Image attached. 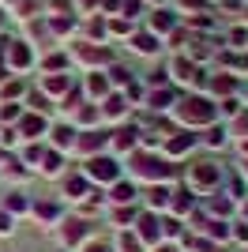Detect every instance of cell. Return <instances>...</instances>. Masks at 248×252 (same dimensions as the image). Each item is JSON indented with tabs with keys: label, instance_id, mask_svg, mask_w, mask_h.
<instances>
[{
	"label": "cell",
	"instance_id": "6da1fadb",
	"mask_svg": "<svg viewBox=\"0 0 248 252\" xmlns=\"http://www.w3.org/2000/svg\"><path fill=\"white\" fill-rule=\"evenodd\" d=\"M173 117H177L185 128H211V125L218 121V102H211V98H203V94L177 98Z\"/></svg>",
	"mask_w": 248,
	"mask_h": 252
},
{
	"label": "cell",
	"instance_id": "7a4b0ae2",
	"mask_svg": "<svg viewBox=\"0 0 248 252\" xmlns=\"http://www.w3.org/2000/svg\"><path fill=\"white\" fill-rule=\"evenodd\" d=\"M128 173H132V181H143V185H162V181L173 177V166L158 151H132Z\"/></svg>",
	"mask_w": 248,
	"mask_h": 252
},
{
	"label": "cell",
	"instance_id": "3957f363",
	"mask_svg": "<svg viewBox=\"0 0 248 252\" xmlns=\"http://www.w3.org/2000/svg\"><path fill=\"white\" fill-rule=\"evenodd\" d=\"M222 181H226V173H222V166L218 162H196V166H188L185 173V185L196 196H211V192L222 189Z\"/></svg>",
	"mask_w": 248,
	"mask_h": 252
},
{
	"label": "cell",
	"instance_id": "277c9868",
	"mask_svg": "<svg viewBox=\"0 0 248 252\" xmlns=\"http://www.w3.org/2000/svg\"><path fill=\"white\" fill-rule=\"evenodd\" d=\"M79 173L91 181V185H117V181L124 177V169H121V162H117V155H105V151H102V155H94V158H87Z\"/></svg>",
	"mask_w": 248,
	"mask_h": 252
},
{
	"label": "cell",
	"instance_id": "5b68a950",
	"mask_svg": "<svg viewBox=\"0 0 248 252\" xmlns=\"http://www.w3.org/2000/svg\"><path fill=\"white\" fill-rule=\"evenodd\" d=\"M135 237L147 245V249H155V245H162V219H158L155 211H143L139 219H135Z\"/></svg>",
	"mask_w": 248,
	"mask_h": 252
},
{
	"label": "cell",
	"instance_id": "8992f818",
	"mask_svg": "<svg viewBox=\"0 0 248 252\" xmlns=\"http://www.w3.org/2000/svg\"><path fill=\"white\" fill-rule=\"evenodd\" d=\"M64 200H34L31 203V215L38 219V226H61L64 222Z\"/></svg>",
	"mask_w": 248,
	"mask_h": 252
},
{
	"label": "cell",
	"instance_id": "52a82bcc",
	"mask_svg": "<svg viewBox=\"0 0 248 252\" xmlns=\"http://www.w3.org/2000/svg\"><path fill=\"white\" fill-rule=\"evenodd\" d=\"M105 147H109V132H102V128H87V132H79V136H75V147H72V151L94 158V155H102Z\"/></svg>",
	"mask_w": 248,
	"mask_h": 252
},
{
	"label": "cell",
	"instance_id": "ba28073f",
	"mask_svg": "<svg viewBox=\"0 0 248 252\" xmlns=\"http://www.w3.org/2000/svg\"><path fill=\"white\" fill-rule=\"evenodd\" d=\"M192 147H196V136H192L188 128H181V132H169V136L162 139V158H181V155H188Z\"/></svg>",
	"mask_w": 248,
	"mask_h": 252
},
{
	"label": "cell",
	"instance_id": "9c48e42d",
	"mask_svg": "<svg viewBox=\"0 0 248 252\" xmlns=\"http://www.w3.org/2000/svg\"><path fill=\"white\" fill-rule=\"evenodd\" d=\"M61 241L68 245V249L87 245V241H91V219H68V222H61Z\"/></svg>",
	"mask_w": 248,
	"mask_h": 252
},
{
	"label": "cell",
	"instance_id": "30bf717a",
	"mask_svg": "<svg viewBox=\"0 0 248 252\" xmlns=\"http://www.w3.org/2000/svg\"><path fill=\"white\" fill-rule=\"evenodd\" d=\"M15 132H19V139L38 143V139L49 132V121H45V113H38V109H34V113H23V117H19V128H15Z\"/></svg>",
	"mask_w": 248,
	"mask_h": 252
},
{
	"label": "cell",
	"instance_id": "8fae6325",
	"mask_svg": "<svg viewBox=\"0 0 248 252\" xmlns=\"http://www.w3.org/2000/svg\"><path fill=\"white\" fill-rule=\"evenodd\" d=\"M4 64L8 68H15V72H27L34 64V53L27 42H4Z\"/></svg>",
	"mask_w": 248,
	"mask_h": 252
},
{
	"label": "cell",
	"instance_id": "7c38bea8",
	"mask_svg": "<svg viewBox=\"0 0 248 252\" xmlns=\"http://www.w3.org/2000/svg\"><path fill=\"white\" fill-rule=\"evenodd\" d=\"M139 143V128L135 125H124L117 132H109V155H124V151H135Z\"/></svg>",
	"mask_w": 248,
	"mask_h": 252
},
{
	"label": "cell",
	"instance_id": "4fadbf2b",
	"mask_svg": "<svg viewBox=\"0 0 248 252\" xmlns=\"http://www.w3.org/2000/svg\"><path fill=\"white\" fill-rule=\"evenodd\" d=\"M192 207H196V192L188 189V185L173 189V196H169V215H173V219H185Z\"/></svg>",
	"mask_w": 248,
	"mask_h": 252
},
{
	"label": "cell",
	"instance_id": "5bb4252c",
	"mask_svg": "<svg viewBox=\"0 0 248 252\" xmlns=\"http://www.w3.org/2000/svg\"><path fill=\"white\" fill-rule=\"evenodd\" d=\"M64 196L72 203H83L87 196H94V185L83 177V173H72V177H64Z\"/></svg>",
	"mask_w": 248,
	"mask_h": 252
},
{
	"label": "cell",
	"instance_id": "9a60e30c",
	"mask_svg": "<svg viewBox=\"0 0 248 252\" xmlns=\"http://www.w3.org/2000/svg\"><path fill=\"white\" fill-rule=\"evenodd\" d=\"M49 136H53V151H64V155H68V151L75 147V136H79V132H75L72 121H64V125L49 128Z\"/></svg>",
	"mask_w": 248,
	"mask_h": 252
},
{
	"label": "cell",
	"instance_id": "2e32d148",
	"mask_svg": "<svg viewBox=\"0 0 248 252\" xmlns=\"http://www.w3.org/2000/svg\"><path fill=\"white\" fill-rule=\"evenodd\" d=\"M139 200V189H135V181H117V185H109V203H117V207H128V203Z\"/></svg>",
	"mask_w": 248,
	"mask_h": 252
},
{
	"label": "cell",
	"instance_id": "e0dca14e",
	"mask_svg": "<svg viewBox=\"0 0 248 252\" xmlns=\"http://www.w3.org/2000/svg\"><path fill=\"white\" fill-rule=\"evenodd\" d=\"M98 113H102L105 121H124V117H128V98L124 94H105Z\"/></svg>",
	"mask_w": 248,
	"mask_h": 252
},
{
	"label": "cell",
	"instance_id": "ac0fdd59",
	"mask_svg": "<svg viewBox=\"0 0 248 252\" xmlns=\"http://www.w3.org/2000/svg\"><path fill=\"white\" fill-rule=\"evenodd\" d=\"M229 226H233L229 219H203V226H199V230H203V237H211V241H229V237H233V230H229Z\"/></svg>",
	"mask_w": 248,
	"mask_h": 252
},
{
	"label": "cell",
	"instance_id": "d6986e66",
	"mask_svg": "<svg viewBox=\"0 0 248 252\" xmlns=\"http://www.w3.org/2000/svg\"><path fill=\"white\" fill-rule=\"evenodd\" d=\"M177 105V91H169V87H162V91H158V87H151V91H147V109H173Z\"/></svg>",
	"mask_w": 248,
	"mask_h": 252
},
{
	"label": "cell",
	"instance_id": "ffe728a7",
	"mask_svg": "<svg viewBox=\"0 0 248 252\" xmlns=\"http://www.w3.org/2000/svg\"><path fill=\"white\" fill-rule=\"evenodd\" d=\"M169 196H173V189H169L165 181L162 185H151V189H147V207L155 211V215L158 211H169Z\"/></svg>",
	"mask_w": 248,
	"mask_h": 252
},
{
	"label": "cell",
	"instance_id": "44dd1931",
	"mask_svg": "<svg viewBox=\"0 0 248 252\" xmlns=\"http://www.w3.org/2000/svg\"><path fill=\"white\" fill-rule=\"evenodd\" d=\"M41 177H61L64 173V151H45V158H41V166H38Z\"/></svg>",
	"mask_w": 248,
	"mask_h": 252
},
{
	"label": "cell",
	"instance_id": "7402d4cb",
	"mask_svg": "<svg viewBox=\"0 0 248 252\" xmlns=\"http://www.w3.org/2000/svg\"><path fill=\"white\" fill-rule=\"evenodd\" d=\"M41 91H45V94H68V91H72V75L68 72L45 75V79H41Z\"/></svg>",
	"mask_w": 248,
	"mask_h": 252
},
{
	"label": "cell",
	"instance_id": "603a6c76",
	"mask_svg": "<svg viewBox=\"0 0 248 252\" xmlns=\"http://www.w3.org/2000/svg\"><path fill=\"white\" fill-rule=\"evenodd\" d=\"M207 211H211L215 219H229V215H233V196H222V192H211V196H207Z\"/></svg>",
	"mask_w": 248,
	"mask_h": 252
},
{
	"label": "cell",
	"instance_id": "cb8c5ba5",
	"mask_svg": "<svg viewBox=\"0 0 248 252\" xmlns=\"http://www.w3.org/2000/svg\"><path fill=\"white\" fill-rule=\"evenodd\" d=\"M177 31V15L173 11H151V34H173Z\"/></svg>",
	"mask_w": 248,
	"mask_h": 252
},
{
	"label": "cell",
	"instance_id": "d4e9b609",
	"mask_svg": "<svg viewBox=\"0 0 248 252\" xmlns=\"http://www.w3.org/2000/svg\"><path fill=\"white\" fill-rule=\"evenodd\" d=\"M132 49L143 53V57H155V53L162 49V38H158V34H151V31H143V34H135V38H132Z\"/></svg>",
	"mask_w": 248,
	"mask_h": 252
},
{
	"label": "cell",
	"instance_id": "484cf974",
	"mask_svg": "<svg viewBox=\"0 0 248 252\" xmlns=\"http://www.w3.org/2000/svg\"><path fill=\"white\" fill-rule=\"evenodd\" d=\"M169 72H173V79H177V83H196L199 68H196V64H192V61H188V57H177Z\"/></svg>",
	"mask_w": 248,
	"mask_h": 252
},
{
	"label": "cell",
	"instance_id": "4316f807",
	"mask_svg": "<svg viewBox=\"0 0 248 252\" xmlns=\"http://www.w3.org/2000/svg\"><path fill=\"white\" fill-rule=\"evenodd\" d=\"M45 151H49V147H45L41 139H38V143H27V147H23V155H19V162H23L27 169H38L41 158H45Z\"/></svg>",
	"mask_w": 248,
	"mask_h": 252
},
{
	"label": "cell",
	"instance_id": "83f0119b",
	"mask_svg": "<svg viewBox=\"0 0 248 252\" xmlns=\"http://www.w3.org/2000/svg\"><path fill=\"white\" fill-rule=\"evenodd\" d=\"M117 252H147V245L135 237V230H117Z\"/></svg>",
	"mask_w": 248,
	"mask_h": 252
},
{
	"label": "cell",
	"instance_id": "f1b7e54d",
	"mask_svg": "<svg viewBox=\"0 0 248 252\" xmlns=\"http://www.w3.org/2000/svg\"><path fill=\"white\" fill-rule=\"evenodd\" d=\"M98 117H102V113H98V105H91V102H87V105H75V113H72V125L94 128V125H98Z\"/></svg>",
	"mask_w": 248,
	"mask_h": 252
},
{
	"label": "cell",
	"instance_id": "f546056e",
	"mask_svg": "<svg viewBox=\"0 0 248 252\" xmlns=\"http://www.w3.org/2000/svg\"><path fill=\"white\" fill-rule=\"evenodd\" d=\"M87 94H91V98H105V94H109V79H105L102 72H91V75H87Z\"/></svg>",
	"mask_w": 248,
	"mask_h": 252
},
{
	"label": "cell",
	"instance_id": "4dcf8cb0",
	"mask_svg": "<svg viewBox=\"0 0 248 252\" xmlns=\"http://www.w3.org/2000/svg\"><path fill=\"white\" fill-rule=\"evenodd\" d=\"M203 143H207V147H226V143H229V128L226 125H211V128H207V136H203Z\"/></svg>",
	"mask_w": 248,
	"mask_h": 252
},
{
	"label": "cell",
	"instance_id": "1f68e13d",
	"mask_svg": "<svg viewBox=\"0 0 248 252\" xmlns=\"http://www.w3.org/2000/svg\"><path fill=\"white\" fill-rule=\"evenodd\" d=\"M75 57H79L83 64H102V61H109V53H105L102 45H98V49H94V45H79V49H75Z\"/></svg>",
	"mask_w": 248,
	"mask_h": 252
},
{
	"label": "cell",
	"instance_id": "d6a6232c",
	"mask_svg": "<svg viewBox=\"0 0 248 252\" xmlns=\"http://www.w3.org/2000/svg\"><path fill=\"white\" fill-rule=\"evenodd\" d=\"M4 211H8V215H27V211H31V200H27L23 192H8V200H4Z\"/></svg>",
	"mask_w": 248,
	"mask_h": 252
},
{
	"label": "cell",
	"instance_id": "836d02e7",
	"mask_svg": "<svg viewBox=\"0 0 248 252\" xmlns=\"http://www.w3.org/2000/svg\"><path fill=\"white\" fill-rule=\"evenodd\" d=\"M135 219H139L135 203H128V207H117V211H113V222L121 226V230H124V226H135Z\"/></svg>",
	"mask_w": 248,
	"mask_h": 252
},
{
	"label": "cell",
	"instance_id": "e575fe53",
	"mask_svg": "<svg viewBox=\"0 0 248 252\" xmlns=\"http://www.w3.org/2000/svg\"><path fill=\"white\" fill-rule=\"evenodd\" d=\"M19 117H23L19 102H0V121H4V125H19Z\"/></svg>",
	"mask_w": 248,
	"mask_h": 252
},
{
	"label": "cell",
	"instance_id": "d590c367",
	"mask_svg": "<svg viewBox=\"0 0 248 252\" xmlns=\"http://www.w3.org/2000/svg\"><path fill=\"white\" fill-rule=\"evenodd\" d=\"M162 237H169V241H173V237H181V219L165 215V219H162Z\"/></svg>",
	"mask_w": 248,
	"mask_h": 252
},
{
	"label": "cell",
	"instance_id": "8d00e7d4",
	"mask_svg": "<svg viewBox=\"0 0 248 252\" xmlns=\"http://www.w3.org/2000/svg\"><path fill=\"white\" fill-rule=\"evenodd\" d=\"M109 34H113V38H121V34H132V19H124V15H117V19L109 23Z\"/></svg>",
	"mask_w": 248,
	"mask_h": 252
},
{
	"label": "cell",
	"instance_id": "74e56055",
	"mask_svg": "<svg viewBox=\"0 0 248 252\" xmlns=\"http://www.w3.org/2000/svg\"><path fill=\"white\" fill-rule=\"evenodd\" d=\"M64 64H68V57H64V53H53V57H45V72H61V68H64Z\"/></svg>",
	"mask_w": 248,
	"mask_h": 252
},
{
	"label": "cell",
	"instance_id": "f35d334b",
	"mask_svg": "<svg viewBox=\"0 0 248 252\" xmlns=\"http://www.w3.org/2000/svg\"><path fill=\"white\" fill-rule=\"evenodd\" d=\"M49 27L57 34H64V31H72V27H75V19H72V15H57V19H49Z\"/></svg>",
	"mask_w": 248,
	"mask_h": 252
},
{
	"label": "cell",
	"instance_id": "ab89813d",
	"mask_svg": "<svg viewBox=\"0 0 248 252\" xmlns=\"http://www.w3.org/2000/svg\"><path fill=\"white\" fill-rule=\"evenodd\" d=\"M211 87H215V94H233V79H229V75H222V79H218V75H215V83H211Z\"/></svg>",
	"mask_w": 248,
	"mask_h": 252
},
{
	"label": "cell",
	"instance_id": "60d3db41",
	"mask_svg": "<svg viewBox=\"0 0 248 252\" xmlns=\"http://www.w3.org/2000/svg\"><path fill=\"white\" fill-rule=\"evenodd\" d=\"M218 109H222L226 117H237V113H241V102H237L233 94H229V98H222V102H218Z\"/></svg>",
	"mask_w": 248,
	"mask_h": 252
},
{
	"label": "cell",
	"instance_id": "b9f144b4",
	"mask_svg": "<svg viewBox=\"0 0 248 252\" xmlns=\"http://www.w3.org/2000/svg\"><path fill=\"white\" fill-rule=\"evenodd\" d=\"M109 75H113L117 87H128V83H132V72H128V68H121V64H113V72H109Z\"/></svg>",
	"mask_w": 248,
	"mask_h": 252
},
{
	"label": "cell",
	"instance_id": "7bdbcfd3",
	"mask_svg": "<svg viewBox=\"0 0 248 252\" xmlns=\"http://www.w3.org/2000/svg\"><path fill=\"white\" fill-rule=\"evenodd\" d=\"M11 230H15V215H8V211L0 207V237H8Z\"/></svg>",
	"mask_w": 248,
	"mask_h": 252
},
{
	"label": "cell",
	"instance_id": "ee69618b",
	"mask_svg": "<svg viewBox=\"0 0 248 252\" xmlns=\"http://www.w3.org/2000/svg\"><path fill=\"white\" fill-rule=\"evenodd\" d=\"M0 143H4V147H15V143H19V132H15V128H4V132H0Z\"/></svg>",
	"mask_w": 248,
	"mask_h": 252
},
{
	"label": "cell",
	"instance_id": "f6af8a7d",
	"mask_svg": "<svg viewBox=\"0 0 248 252\" xmlns=\"http://www.w3.org/2000/svg\"><path fill=\"white\" fill-rule=\"evenodd\" d=\"M83 252H109V245H105V241H87Z\"/></svg>",
	"mask_w": 248,
	"mask_h": 252
},
{
	"label": "cell",
	"instance_id": "bcb514c9",
	"mask_svg": "<svg viewBox=\"0 0 248 252\" xmlns=\"http://www.w3.org/2000/svg\"><path fill=\"white\" fill-rule=\"evenodd\" d=\"M233 237H237V241H248V222H237V226H233Z\"/></svg>",
	"mask_w": 248,
	"mask_h": 252
},
{
	"label": "cell",
	"instance_id": "7dc6e473",
	"mask_svg": "<svg viewBox=\"0 0 248 252\" xmlns=\"http://www.w3.org/2000/svg\"><path fill=\"white\" fill-rule=\"evenodd\" d=\"M226 61L233 64V68H248V57H245V53H241V57H226Z\"/></svg>",
	"mask_w": 248,
	"mask_h": 252
},
{
	"label": "cell",
	"instance_id": "c3c4849f",
	"mask_svg": "<svg viewBox=\"0 0 248 252\" xmlns=\"http://www.w3.org/2000/svg\"><path fill=\"white\" fill-rule=\"evenodd\" d=\"M233 200H245V181H233Z\"/></svg>",
	"mask_w": 248,
	"mask_h": 252
},
{
	"label": "cell",
	"instance_id": "681fc988",
	"mask_svg": "<svg viewBox=\"0 0 248 252\" xmlns=\"http://www.w3.org/2000/svg\"><path fill=\"white\" fill-rule=\"evenodd\" d=\"M102 4H105V8H109V11H121V8H124L121 0H102Z\"/></svg>",
	"mask_w": 248,
	"mask_h": 252
},
{
	"label": "cell",
	"instance_id": "f907efd6",
	"mask_svg": "<svg viewBox=\"0 0 248 252\" xmlns=\"http://www.w3.org/2000/svg\"><path fill=\"white\" fill-rule=\"evenodd\" d=\"M155 252H181V249H173V245H155Z\"/></svg>",
	"mask_w": 248,
	"mask_h": 252
},
{
	"label": "cell",
	"instance_id": "816d5d0a",
	"mask_svg": "<svg viewBox=\"0 0 248 252\" xmlns=\"http://www.w3.org/2000/svg\"><path fill=\"white\" fill-rule=\"evenodd\" d=\"M241 155H245V158H248V136H245V139H241Z\"/></svg>",
	"mask_w": 248,
	"mask_h": 252
},
{
	"label": "cell",
	"instance_id": "f5cc1de1",
	"mask_svg": "<svg viewBox=\"0 0 248 252\" xmlns=\"http://www.w3.org/2000/svg\"><path fill=\"white\" fill-rule=\"evenodd\" d=\"M241 181H248V158H245V166H241Z\"/></svg>",
	"mask_w": 248,
	"mask_h": 252
},
{
	"label": "cell",
	"instance_id": "db71d44e",
	"mask_svg": "<svg viewBox=\"0 0 248 252\" xmlns=\"http://www.w3.org/2000/svg\"><path fill=\"white\" fill-rule=\"evenodd\" d=\"M94 4H98V0H79V8H94Z\"/></svg>",
	"mask_w": 248,
	"mask_h": 252
},
{
	"label": "cell",
	"instance_id": "11a10c76",
	"mask_svg": "<svg viewBox=\"0 0 248 252\" xmlns=\"http://www.w3.org/2000/svg\"><path fill=\"white\" fill-rule=\"evenodd\" d=\"M241 215H245V222H248V203H245V207H241Z\"/></svg>",
	"mask_w": 248,
	"mask_h": 252
},
{
	"label": "cell",
	"instance_id": "9f6ffc18",
	"mask_svg": "<svg viewBox=\"0 0 248 252\" xmlns=\"http://www.w3.org/2000/svg\"><path fill=\"white\" fill-rule=\"evenodd\" d=\"M0 15H4V11H0Z\"/></svg>",
	"mask_w": 248,
	"mask_h": 252
},
{
	"label": "cell",
	"instance_id": "6f0895ef",
	"mask_svg": "<svg viewBox=\"0 0 248 252\" xmlns=\"http://www.w3.org/2000/svg\"><path fill=\"white\" fill-rule=\"evenodd\" d=\"M158 4H162V0H158Z\"/></svg>",
	"mask_w": 248,
	"mask_h": 252
}]
</instances>
